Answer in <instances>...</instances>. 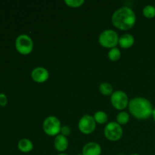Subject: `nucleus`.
<instances>
[{"instance_id":"1a4fd4ad","label":"nucleus","mask_w":155,"mask_h":155,"mask_svg":"<svg viewBox=\"0 0 155 155\" xmlns=\"http://www.w3.org/2000/svg\"><path fill=\"white\" fill-rule=\"evenodd\" d=\"M31 77L36 83H44L49 77V73L46 68L37 67L32 71Z\"/></svg>"},{"instance_id":"7ed1b4c3","label":"nucleus","mask_w":155,"mask_h":155,"mask_svg":"<svg viewBox=\"0 0 155 155\" xmlns=\"http://www.w3.org/2000/svg\"><path fill=\"white\" fill-rule=\"evenodd\" d=\"M98 42L105 48H114L119 42V36L114 30H105L100 34Z\"/></svg>"},{"instance_id":"f8f14e48","label":"nucleus","mask_w":155,"mask_h":155,"mask_svg":"<svg viewBox=\"0 0 155 155\" xmlns=\"http://www.w3.org/2000/svg\"><path fill=\"white\" fill-rule=\"evenodd\" d=\"M134 42L135 39L133 35L130 34V33H125V34L122 35L119 38L118 43L120 44V47H122V48H130L134 44Z\"/></svg>"},{"instance_id":"2eb2a0df","label":"nucleus","mask_w":155,"mask_h":155,"mask_svg":"<svg viewBox=\"0 0 155 155\" xmlns=\"http://www.w3.org/2000/svg\"><path fill=\"white\" fill-rule=\"evenodd\" d=\"M99 90L100 92L104 95H110L113 94V87L110 83H107V82L100 84Z\"/></svg>"},{"instance_id":"f3484780","label":"nucleus","mask_w":155,"mask_h":155,"mask_svg":"<svg viewBox=\"0 0 155 155\" xmlns=\"http://www.w3.org/2000/svg\"><path fill=\"white\" fill-rule=\"evenodd\" d=\"M130 120V115L126 111H121L117 116V122L120 124V125H124L127 124Z\"/></svg>"},{"instance_id":"4be33fe9","label":"nucleus","mask_w":155,"mask_h":155,"mask_svg":"<svg viewBox=\"0 0 155 155\" xmlns=\"http://www.w3.org/2000/svg\"><path fill=\"white\" fill-rule=\"evenodd\" d=\"M152 116H153V117H154V121H155V108L154 109V111H153Z\"/></svg>"},{"instance_id":"9b49d317","label":"nucleus","mask_w":155,"mask_h":155,"mask_svg":"<svg viewBox=\"0 0 155 155\" xmlns=\"http://www.w3.org/2000/svg\"><path fill=\"white\" fill-rule=\"evenodd\" d=\"M68 145L69 143H68V140L66 136L61 134L56 136L54 140V146L58 151L63 153L64 151L68 149Z\"/></svg>"},{"instance_id":"423d86ee","label":"nucleus","mask_w":155,"mask_h":155,"mask_svg":"<svg viewBox=\"0 0 155 155\" xmlns=\"http://www.w3.org/2000/svg\"><path fill=\"white\" fill-rule=\"evenodd\" d=\"M104 133L105 137L108 140L116 142L122 137L123 129L117 122L112 121V122L108 123L104 127Z\"/></svg>"},{"instance_id":"5701e85b","label":"nucleus","mask_w":155,"mask_h":155,"mask_svg":"<svg viewBox=\"0 0 155 155\" xmlns=\"http://www.w3.org/2000/svg\"><path fill=\"white\" fill-rule=\"evenodd\" d=\"M58 155H69V154H65V153H60V154H58Z\"/></svg>"},{"instance_id":"b1692460","label":"nucleus","mask_w":155,"mask_h":155,"mask_svg":"<svg viewBox=\"0 0 155 155\" xmlns=\"http://www.w3.org/2000/svg\"><path fill=\"white\" fill-rule=\"evenodd\" d=\"M130 155H140V154H130Z\"/></svg>"},{"instance_id":"aec40b11","label":"nucleus","mask_w":155,"mask_h":155,"mask_svg":"<svg viewBox=\"0 0 155 155\" xmlns=\"http://www.w3.org/2000/svg\"><path fill=\"white\" fill-rule=\"evenodd\" d=\"M8 103L7 95L4 93H0V105L5 106Z\"/></svg>"},{"instance_id":"f257e3e1","label":"nucleus","mask_w":155,"mask_h":155,"mask_svg":"<svg viewBox=\"0 0 155 155\" xmlns=\"http://www.w3.org/2000/svg\"><path fill=\"white\" fill-rule=\"evenodd\" d=\"M113 25L122 30L132 28L136 21V16L131 8L124 6L114 12L111 18Z\"/></svg>"},{"instance_id":"a878e982","label":"nucleus","mask_w":155,"mask_h":155,"mask_svg":"<svg viewBox=\"0 0 155 155\" xmlns=\"http://www.w3.org/2000/svg\"><path fill=\"white\" fill-rule=\"evenodd\" d=\"M118 155H123V154H118Z\"/></svg>"},{"instance_id":"412c9836","label":"nucleus","mask_w":155,"mask_h":155,"mask_svg":"<svg viewBox=\"0 0 155 155\" xmlns=\"http://www.w3.org/2000/svg\"><path fill=\"white\" fill-rule=\"evenodd\" d=\"M61 133L63 136H69L70 133H71V129H70L69 127L68 126H64V127H61Z\"/></svg>"},{"instance_id":"0eeeda50","label":"nucleus","mask_w":155,"mask_h":155,"mask_svg":"<svg viewBox=\"0 0 155 155\" xmlns=\"http://www.w3.org/2000/svg\"><path fill=\"white\" fill-rule=\"evenodd\" d=\"M110 101L112 105L117 110H124L129 105L128 96L126 92L121 90L113 92L110 97Z\"/></svg>"},{"instance_id":"393cba45","label":"nucleus","mask_w":155,"mask_h":155,"mask_svg":"<svg viewBox=\"0 0 155 155\" xmlns=\"http://www.w3.org/2000/svg\"><path fill=\"white\" fill-rule=\"evenodd\" d=\"M77 155H83V154H82V153H81V154H77Z\"/></svg>"},{"instance_id":"ddd939ff","label":"nucleus","mask_w":155,"mask_h":155,"mask_svg":"<svg viewBox=\"0 0 155 155\" xmlns=\"http://www.w3.org/2000/svg\"><path fill=\"white\" fill-rule=\"evenodd\" d=\"M18 148L21 152L29 153L33 149V144L30 139H21L18 143Z\"/></svg>"},{"instance_id":"20e7f679","label":"nucleus","mask_w":155,"mask_h":155,"mask_svg":"<svg viewBox=\"0 0 155 155\" xmlns=\"http://www.w3.org/2000/svg\"><path fill=\"white\" fill-rule=\"evenodd\" d=\"M43 130L48 136H58L61 133V124L58 117L54 116H49L46 117L42 124Z\"/></svg>"},{"instance_id":"a211bd4d","label":"nucleus","mask_w":155,"mask_h":155,"mask_svg":"<svg viewBox=\"0 0 155 155\" xmlns=\"http://www.w3.org/2000/svg\"><path fill=\"white\" fill-rule=\"evenodd\" d=\"M143 15L147 18H153L155 17V6L147 5L143 8Z\"/></svg>"},{"instance_id":"6ab92c4d","label":"nucleus","mask_w":155,"mask_h":155,"mask_svg":"<svg viewBox=\"0 0 155 155\" xmlns=\"http://www.w3.org/2000/svg\"><path fill=\"white\" fill-rule=\"evenodd\" d=\"M64 2L69 7L78 8L83 5L85 2V1L84 0H65Z\"/></svg>"},{"instance_id":"9d476101","label":"nucleus","mask_w":155,"mask_h":155,"mask_svg":"<svg viewBox=\"0 0 155 155\" xmlns=\"http://www.w3.org/2000/svg\"><path fill=\"white\" fill-rule=\"evenodd\" d=\"M83 155H101V148L96 142H88L83 146L82 150Z\"/></svg>"},{"instance_id":"dca6fc26","label":"nucleus","mask_w":155,"mask_h":155,"mask_svg":"<svg viewBox=\"0 0 155 155\" xmlns=\"http://www.w3.org/2000/svg\"><path fill=\"white\" fill-rule=\"evenodd\" d=\"M121 57V52L119 48H110V51H108V58L110 61H117L119 60Z\"/></svg>"},{"instance_id":"39448f33","label":"nucleus","mask_w":155,"mask_h":155,"mask_svg":"<svg viewBox=\"0 0 155 155\" xmlns=\"http://www.w3.org/2000/svg\"><path fill=\"white\" fill-rule=\"evenodd\" d=\"M15 47L21 54H28L33 51V42L28 35L21 34L16 38Z\"/></svg>"},{"instance_id":"6e6552de","label":"nucleus","mask_w":155,"mask_h":155,"mask_svg":"<svg viewBox=\"0 0 155 155\" xmlns=\"http://www.w3.org/2000/svg\"><path fill=\"white\" fill-rule=\"evenodd\" d=\"M96 122L92 116L89 114L83 115L78 124L79 130L83 134H90L95 130Z\"/></svg>"},{"instance_id":"f03ea898","label":"nucleus","mask_w":155,"mask_h":155,"mask_svg":"<svg viewBox=\"0 0 155 155\" xmlns=\"http://www.w3.org/2000/svg\"><path fill=\"white\" fill-rule=\"evenodd\" d=\"M130 113L140 120L149 118L153 114L154 108L149 100L142 97H136L129 102Z\"/></svg>"},{"instance_id":"4468645a","label":"nucleus","mask_w":155,"mask_h":155,"mask_svg":"<svg viewBox=\"0 0 155 155\" xmlns=\"http://www.w3.org/2000/svg\"><path fill=\"white\" fill-rule=\"evenodd\" d=\"M93 117L95 119V122L99 124H105V123L107 122V120H108L107 114L104 111H102V110H98V111L95 112Z\"/></svg>"}]
</instances>
